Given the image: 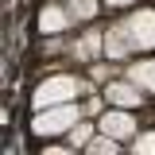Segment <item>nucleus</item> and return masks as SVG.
<instances>
[{
  "label": "nucleus",
  "instance_id": "3",
  "mask_svg": "<svg viewBox=\"0 0 155 155\" xmlns=\"http://www.w3.org/2000/svg\"><path fill=\"white\" fill-rule=\"evenodd\" d=\"M109 97H116V101H136V93H132V89H124V85H113Z\"/></svg>",
  "mask_w": 155,
  "mask_h": 155
},
{
  "label": "nucleus",
  "instance_id": "2",
  "mask_svg": "<svg viewBox=\"0 0 155 155\" xmlns=\"http://www.w3.org/2000/svg\"><path fill=\"white\" fill-rule=\"evenodd\" d=\"M70 8H74V12H81V19L93 16V0H70Z\"/></svg>",
  "mask_w": 155,
  "mask_h": 155
},
{
  "label": "nucleus",
  "instance_id": "1",
  "mask_svg": "<svg viewBox=\"0 0 155 155\" xmlns=\"http://www.w3.org/2000/svg\"><path fill=\"white\" fill-rule=\"evenodd\" d=\"M105 132L128 136V132H132V120H128V116H105Z\"/></svg>",
  "mask_w": 155,
  "mask_h": 155
}]
</instances>
